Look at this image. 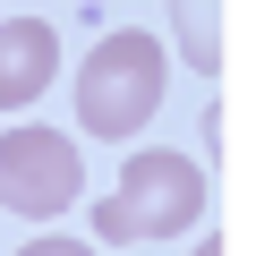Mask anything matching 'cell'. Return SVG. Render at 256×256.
Instances as JSON below:
<instances>
[{
    "mask_svg": "<svg viewBox=\"0 0 256 256\" xmlns=\"http://www.w3.org/2000/svg\"><path fill=\"white\" fill-rule=\"evenodd\" d=\"M205 171L180 146H146L128 154V171L111 180V196L94 205V248H137V239H180L205 222Z\"/></svg>",
    "mask_w": 256,
    "mask_h": 256,
    "instance_id": "obj_1",
    "label": "cell"
},
{
    "mask_svg": "<svg viewBox=\"0 0 256 256\" xmlns=\"http://www.w3.org/2000/svg\"><path fill=\"white\" fill-rule=\"evenodd\" d=\"M162 86H171V60L154 34L137 26H120L86 52L77 68V120H86V137H137V128L162 111Z\"/></svg>",
    "mask_w": 256,
    "mask_h": 256,
    "instance_id": "obj_2",
    "label": "cell"
},
{
    "mask_svg": "<svg viewBox=\"0 0 256 256\" xmlns=\"http://www.w3.org/2000/svg\"><path fill=\"white\" fill-rule=\"evenodd\" d=\"M77 196H86V162H77L68 128H9V137H0V205L9 214L52 222Z\"/></svg>",
    "mask_w": 256,
    "mask_h": 256,
    "instance_id": "obj_3",
    "label": "cell"
},
{
    "mask_svg": "<svg viewBox=\"0 0 256 256\" xmlns=\"http://www.w3.org/2000/svg\"><path fill=\"white\" fill-rule=\"evenodd\" d=\"M52 77H60V34L43 18H0V111L43 102Z\"/></svg>",
    "mask_w": 256,
    "mask_h": 256,
    "instance_id": "obj_4",
    "label": "cell"
},
{
    "mask_svg": "<svg viewBox=\"0 0 256 256\" xmlns=\"http://www.w3.org/2000/svg\"><path fill=\"white\" fill-rule=\"evenodd\" d=\"M171 26H180V60L188 68H222V0H171Z\"/></svg>",
    "mask_w": 256,
    "mask_h": 256,
    "instance_id": "obj_5",
    "label": "cell"
},
{
    "mask_svg": "<svg viewBox=\"0 0 256 256\" xmlns=\"http://www.w3.org/2000/svg\"><path fill=\"white\" fill-rule=\"evenodd\" d=\"M18 256H102V248H94V239H60V230H43V239L18 248Z\"/></svg>",
    "mask_w": 256,
    "mask_h": 256,
    "instance_id": "obj_6",
    "label": "cell"
},
{
    "mask_svg": "<svg viewBox=\"0 0 256 256\" xmlns=\"http://www.w3.org/2000/svg\"><path fill=\"white\" fill-rule=\"evenodd\" d=\"M196 256H222V239H205V248H196Z\"/></svg>",
    "mask_w": 256,
    "mask_h": 256,
    "instance_id": "obj_7",
    "label": "cell"
}]
</instances>
